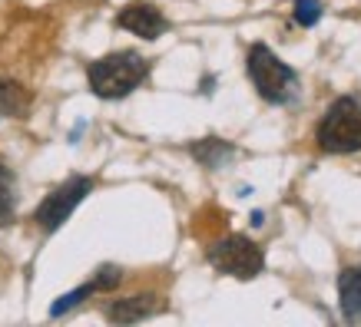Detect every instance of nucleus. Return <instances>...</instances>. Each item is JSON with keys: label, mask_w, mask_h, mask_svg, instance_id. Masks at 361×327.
Segmentation results:
<instances>
[{"label": "nucleus", "mask_w": 361, "mask_h": 327, "mask_svg": "<svg viewBox=\"0 0 361 327\" xmlns=\"http://www.w3.org/2000/svg\"><path fill=\"white\" fill-rule=\"evenodd\" d=\"M120 268H99V274L97 278H93V288H97V291H110V288H116V284H120Z\"/></svg>", "instance_id": "ddd939ff"}, {"label": "nucleus", "mask_w": 361, "mask_h": 327, "mask_svg": "<svg viewBox=\"0 0 361 327\" xmlns=\"http://www.w3.org/2000/svg\"><path fill=\"white\" fill-rule=\"evenodd\" d=\"M27 96H23V89L11 79H0V116H13V113H20Z\"/></svg>", "instance_id": "1a4fd4ad"}, {"label": "nucleus", "mask_w": 361, "mask_h": 327, "mask_svg": "<svg viewBox=\"0 0 361 327\" xmlns=\"http://www.w3.org/2000/svg\"><path fill=\"white\" fill-rule=\"evenodd\" d=\"M90 188H93V182H90V179H83V175H77V179H66L60 188H54V192L40 202V208H37V222H40V229H44V231H56V229H60L66 218L73 215V208L87 198Z\"/></svg>", "instance_id": "39448f33"}, {"label": "nucleus", "mask_w": 361, "mask_h": 327, "mask_svg": "<svg viewBox=\"0 0 361 327\" xmlns=\"http://www.w3.org/2000/svg\"><path fill=\"white\" fill-rule=\"evenodd\" d=\"M338 297H341V314L348 324L361 321V268H345L338 274Z\"/></svg>", "instance_id": "6e6552de"}, {"label": "nucleus", "mask_w": 361, "mask_h": 327, "mask_svg": "<svg viewBox=\"0 0 361 327\" xmlns=\"http://www.w3.org/2000/svg\"><path fill=\"white\" fill-rule=\"evenodd\" d=\"M146 79V60L133 50L110 53L90 66V89L103 99H120Z\"/></svg>", "instance_id": "f257e3e1"}, {"label": "nucleus", "mask_w": 361, "mask_h": 327, "mask_svg": "<svg viewBox=\"0 0 361 327\" xmlns=\"http://www.w3.org/2000/svg\"><path fill=\"white\" fill-rule=\"evenodd\" d=\"M209 262H212L216 271L232 274V278H242V281L255 278V274L265 268L262 248L252 245L249 238H242V235H229V238L216 241V245L209 248Z\"/></svg>", "instance_id": "20e7f679"}, {"label": "nucleus", "mask_w": 361, "mask_h": 327, "mask_svg": "<svg viewBox=\"0 0 361 327\" xmlns=\"http://www.w3.org/2000/svg\"><path fill=\"white\" fill-rule=\"evenodd\" d=\"M159 304H156L153 295H136V297H123V301H113L106 307V317L113 324H136V321H146L149 314H156Z\"/></svg>", "instance_id": "0eeeda50"}, {"label": "nucleus", "mask_w": 361, "mask_h": 327, "mask_svg": "<svg viewBox=\"0 0 361 327\" xmlns=\"http://www.w3.org/2000/svg\"><path fill=\"white\" fill-rule=\"evenodd\" d=\"M322 17V4L318 0H295V20L302 27H315Z\"/></svg>", "instance_id": "f8f14e48"}, {"label": "nucleus", "mask_w": 361, "mask_h": 327, "mask_svg": "<svg viewBox=\"0 0 361 327\" xmlns=\"http://www.w3.org/2000/svg\"><path fill=\"white\" fill-rule=\"evenodd\" d=\"M116 23H120L123 30L142 37V40H156V37L169 27L166 17L156 11L153 4H126L120 11V17H116Z\"/></svg>", "instance_id": "423d86ee"}, {"label": "nucleus", "mask_w": 361, "mask_h": 327, "mask_svg": "<svg viewBox=\"0 0 361 327\" xmlns=\"http://www.w3.org/2000/svg\"><path fill=\"white\" fill-rule=\"evenodd\" d=\"M11 208H13V175L0 165V222L11 215Z\"/></svg>", "instance_id": "9b49d317"}, {"label": "nucleus", "mask_w": 361, "mask_h": 327, "mask_svg": "<svg viewBox=\"0 0 361 327\" xmlns=\"http://www.w3.org/2000/svg\"><path fill=\"white\" fill-rule=\"evenodd\" d=\"M93 291H97V288H93V281H90V284H83V288H77V291H70V295H63V297H60V301H56L54 307H50V314H54V317H60V314H63V311H70V307H77L80 301H83V297H87V295H93Z\"/></svg>", "instance_id": "9d476101"}, {"label": "nucleus", "mask_w": 361, "mask_h": 327, "mask_svg": "<svg viewBox=\"0 0 361 327\" xmlns=\"http://www.w3.org/2000/svg\"><path fill=\"white\" fill-rule=\"evenodd\" d=\"M318 146L325 153H358L361 149V103L355 96H341L329 106L318 122Z\"/></svg>", "instance_id": "f03ea898"}, {"label": "nucleus", "mask_w": 361, "mask_h": 327, "mask_svg": "<svg viewBox=\"0 0 361 327\" xmlns=\"http://www.w3.org/2000/svg\"><path fill=\"white\" fill-rule=\"evenodd\" d=\"M249 77L259 89V96L269 103H288L295 89V73L292 66L282 63L265 44H255L249 50Z\"/></svg>", "instance_id": "7ed1b4c3"}]
</instances>
